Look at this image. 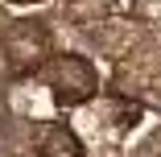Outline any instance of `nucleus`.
Segmentation results:
<instances>
[{"mask_svg":"<svg viewBox=\"0 0 161 157\" xmlns=\"http://www.w3.org/2000/svg\"><path fill=\"white\" fill-rule=\"evenodd\" d=\"M50 83H54V95L58 104H66V108H79L87 104L95 91H99V79H95V66L87 58L79 54H66V58H54V66H50Z\"/></svg>","mask_w":161,"mask_h":157,"instance_id":"obj_1","label":"nucleus"},{"mask_svg":"<svg viewBox=\"0 0 161 157\" xmlns=\"http://www.w3.org/2000/svg\"><path fill=\"white\" fill-rule=\"evenodd\" d=\"M46 46H50L46 29L33 25V21H21L13 33H8V62H13V70H17V75H29V70L42 62Z\"/></svg>","mask_w":161,"mask_h":157,"instance_id":"obj_2","label":"nucleus"},{"mask_svg":"<svg viewBox=\"0 0 161 157\" xmlns=\"http://www.w3.org/2000/svg\"><path fill=\"white\" fill-rule=\"evenodd\" d=\"M42 157H83V145L66 124H50L42 137Z\"/></svg>","mask_w":161,"mask_h":157,"instance_id":"obj_3","label":"nucleus"},{"mask_svg":"<svg viewBox=\"0 0 161 157\" xmlns=\"http://www.w3.org/2000/svg\"><path fill=\"white\" fill-rule=\"evenodd\" d=\"M17 4H29V0H17Z\"/></svg>","mask_w":161,"mask_h":157,"instance_id":"obj_4","label":"nucleus"}]
</instances>
